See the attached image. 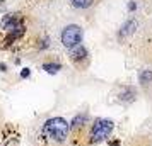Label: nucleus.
Wrapping results in <instances>:
<instances>
[{"label": "nucleus", "instance_id": "20e7f679", "mask_svg": "<svg viewBox=\"0 0 152 146\" xmlns=\"http://www.w3.org/2000/svg\"><path fill=\"white\" fill-rule=\"evenodd\" d=\"M137 27H139V22H137L135 19H130V20H127V22L121 26V29H120L118 36H120V37H127V36L133 34V32L137 31Z\"/></svg>", "mask_w": 152, "mask_h": 146}, {"label": "nucleus", "instance_id": "0eeeda50", "mask_svg": "<svg viewBox=\"0 0 152 146\" xmlns=\"http://www.w3.org/2000/svg\"><path fill=\"white\" fill-rule=\"evenodd\" d=\"M70 56H72L74 61H84L87 58V49L82 44H79V46H75V48L70 49Z\"/></svg>", "mask_w": 152, "mask_h": 146}, {"label": "nucleus", "instance_id": "f8f14e48", "mask_svg": "<svg viewBox=\"0 0 152 146\" xmlns=\"http://www.w3.org/2000/svg\"><path fill=\"white\" fill-rule=\"evenodd\" d=\"M48 46H50V39L44 37V39L41 41V44H39V49H44V48H48Z\"/></svg>", "mask_w": 152, "mask_h": 146}, {"label": "nucleus", "instance_id": "4468645a", "mask_svg": "<svg viewBox=\"0 0 152 146\" xmlns=\"http://www.w3.org/2000/svg\"><path fill=\"white\" fill-rule=\"evenodd\" d=\"M135 9H137V3H135V2H128V10H130V12H133Z\"/></svg>", "mask_w": 152, "mask_h": 146}, {"label": "nucleus", "instance_id": "1a4fd4ad", "mask_svg": "<svg viewBox=\"0 0 152 146\" xmlns=\"http://www.w3.org/2000/svg\"><path fill=\"white\" fill-rule=\"evenodd\" d=\"M43 70L46 73H50V75H55V73H58L62 70V65L60 63H44L43 65Z\"/></svg>", "mask_w": 152, "mask_h": 146}, {"label": "nucleus", "instance_id": "39448f33", "mask_svg": "<svg viewBox=\"0 0 152 146\" xmlns=\"http://www.w3.org/2000/svg\"><path fill=\"white\" fill-rule=\"evenodd\" d=\"M135 97H137V92H135V88H133V87H123V88H121V92H120V95H118L120 102H125V104L133 102V100H135Z\"/></svg>", "mask_w": 152, "mask_h": 146}, {"label": "nucleus", "instance_id": "7ed1b4c3", "mask_svg": "<svg viewBox=\"0 0 152 146\" xmlns=\"http://www.w3.org/2000/svg\"><path fill=\"white\" fill-rule=\"evenodd\" d=\"M60 37H62V44H63L65 48L72 49V48H75V46H79V44L82 43L84 31H82L80 26L70 24V26H67V27L62 31V36H60Z\"/></svg>", "mask_w": 152, "mask_h": 146}, {"label": "nucleus", "instance_id": "f257e3e1", "mask_svg": "<svg viewBox=\"0 0 152 146\" xmlns=\"http://www.w3.org/2000/svg\"><path fill=\"white\" fill-rule=\"evenodd\" d=\"M70 129H72V128H70V124L67 122V119H63V117H51V119H48V121L44 122L41 133H43V136H46L48 139H53V141H56V143H63V141L67 139Z\"/></svg>", "mask_w": 152, "mask_h": 146}, {"label": "nucleus", "instance_id": "423d86ee", "mask_svg": "<svg viewBox=\"0 0 152 146\" xmlns=\"http://www.w3.org/2000/svg\"><path fill=\"white\" fill-rule=\"evenodd\" d=\"M22 24H21V19L17 17V14H12V15H9V17H5L3 19V27L7 29V31H15V29H19Z\"/></svg>", "mask_w": 152, "mask_h": 146}, {"label": "nucleus", "instance_id": "f03ea898", "mask_svg": "<svg viewBox=\"0 0 152 146\" xmlns=\"http://www.w3.org/2000/svg\"><path fill=\"white\" fill-rule=\"evenodd\" d=\"M113 128H115V124L111 119H96L91 128V133H89V143L98 145V143L108 139L110 134L113 133Z\"/></svg>", "mask_w": 152, "mask_h": 146}, {"label": "nucleus", "instance_id": "2eb2a0df", "mask_svg": "<svg viewBox=\"0 0 152 146\" xmlns=\"http://www.w3.org/2000/svg\"><path fill=\"white\" fill-rule=\"evenodd\" d=\"M110 146H120V141H118V139H115V141H111V143H110Z\"/></svg>", "mask_w": 152, "mask_h": 146}, {"label": "nucleus", "instance_id": "9d476101", "mask_svg": "<svg viewBox=\"0 0 152 146\" xmlns=\"http://www.w3.org/2000/svg\"><path fill=\"white\" fill-rule=\"evenodd\" d=\"M139 82L140 83H149V82H152V70H142L140 71V75H139Z\"/></svg>", "mask_w": 152, "mask_h": 146}, {"label": "nucleus", "instance_id": "9b49d317", "mask_svg": "<svg viewBox=\"0 0 152 146\" xmlns=\"http://www.w3.org/2000/svg\"><path fill=\"white\" fill-rule=\"evenodd\" d=\"M75 9H87L94 3V0H70Z\"/></svg>", "mask_w": 152, "mask_h": 146}, {"label": "nucleus", "instance_id": "ddd939ff", "mask_svg": "<svg viewBox=\"0 0 152 146\" xmlns=\"http://www.w3.org/2000/svg\"><path fill=\"white\" fill-rule=\"evenodd\" d=\"M29 75H31V70H29V68H24V70L21 71V77H22V78H27Z\"/></svg>", "mask_w": 152, "mask_h": 146}, {"label": "nucleus", "instance_id": "6e6552de", "mask_svg": "<svg viewBox=\"0 0 152 146\" xmlns=\"http://www.w3.org/2000/svg\"><path fill=\"white\" fill-rule=\"evenodd\" d=\"M86 121H87V116H86V114H79V116H75V117H74V121L70 122V128L75 131V129L82 128V126L86 124Z\"/></svg>", "mask_w": 152, "mask_h": 146}]
</instances>
